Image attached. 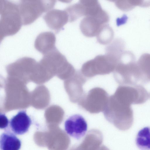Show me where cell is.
I'll return each instance as SVG.
<instances>
[{
  "label": "cell",
  "mask_w": 150,
  "mask_h": 150,
  "mask_svg": "<svg viewBox=\"0 0 150 150\" xmlns=\"http://www.w3.org/2000/svg\"><path fill=\"white\" fill-rule=\"evenodd\" d=\"M86 81V77L81 71H76L68 82V92L70 101L78 103L85 94L83 86Z\"/></svg>",
  "instance_id": "9"
},
{
  "label": "cell",
  "mask_w": 150,
  "mask_h": 150,
  "mask_svg": "<svg viewBox=\"0 0 150 150\" xmlns=\"http://www.w3.org/2000/svg\"><path fill=\"white\" fill-rule=\"evenodd\" d=\"M98 150H110L108 147L104 145L101 146Z\"/></svg>",
  "instance_id": "21"
},
{
  "label": "cell",
  "mask_w": 150,
  "mask_h": 150,
  "mask_svg": "<svg viewBox=\"0 0 150 150\" xmlns=\"http://www.w3.org/2000/svg\"><path fill=\"white\" fill-rule=\"evenodd\" d=\"M65 10L68 15L69 21L71 22L84 16V7L81 0L77 3L69 6Z\"/></svg>",
  "instance_id": "18"
},
{
  "label": "cell",
  "mask_w": 150,
  "mask_h": 150,
  "mask_svg": "<svg viewBox=\"0 0 150 150\" xmlns=\"http://www.w3.org/2000/svg\"><path fill=\"white\" fill-rule=\"evenodd\" d=\"M87 127L86 120L79 114L70 117L64 123V128L67 133L77 140L80 139L85 135Z\"/></svg>",
  "instance_id": "8"
},
{
  "label": "cell",
  "mask_w": 150,
  "mask_h": 150,
  "mask_svg": "<svg viewBox=\"0 0 150 150\" xmlns=\"http://www.w3.org/2000/svg\"><path fill=\"white\" fill-rule=\"evenodd\" d=\"M0 41L13 35L20 29L22 25L18 5L11 2L0 0Z\"/></svg>",
  "instance_id": "3"
},
{
  "label": "cell",
  "mask_w": 150,
  "mask_h": 150,
  "mask_svg": "<svg viewBox=\"0 0 150 150\" xmlns=\"http://www.w3.org/2000/svg\"><path fill=\"white\" fill-rule=\"evenodd\" d=\"M119 58L108 53L98 55L84 63L81 71L86 77L88 78L98 75L109 74L114 71Z\"/></svg>",
  "instance_id": "4"
},
{
  "label": "cell",
  "mask_w": 150,
  "mask_h": 150,
  "mask_svg": "<svg viewBox=\"0 0 150 150\" xmlns=\"http://www.w3.org/2000/svg\"><path fill=\"white\" fill-rule=\"evenodd\" d=\"M109 19L108 14L104 10L96 15L85 16L80 23V30L86 37L96 36L103 26L109 21Z\"/></svg>",
  "instance_id": "7"
},
{
  "label": "cell",
  "mask_w": 150,
  "mask_h": 150,
  "mask_svg": "<svg viewBox=\"0 0 150 150\" xmlns=\"http://www.w3.org/2000/svg\"><path fill=\"white\" fill-rule=\"evenodd\" d=\"M109 97L104 89L95 87L85 94L78 104L81 108L90 113H98L104 111Z\"/></svg>",
  "instance_id": "6"
},
{
  "label": "cell",
  "mask_w": 150,
  "mask_h": 150,
  "mask_svg": "<svg viewBox=\"0 0 150 150\" xmlns=\"http://www.w3.org/2000/svg\"><path fill=\"white\" fill-rule=\"evenodd\" d=\"M55 1L21 0L18 6L22 25L33 23L43 13L50 11L54 6Z\"/></svg>",
  "instance_id": "5"
},
{
  "label": "cell",
  "mask_w": 150,
  "mask_h": 150,
  "mask_svg": "<svg viewBox=\"0 0 150 150\" xmlns=\"http://www.w3.org/2000/svg\"><path fill=\"white\" fill-rule=\"evenodd\" d=\"M137 146L142 150H150V127H146L138 132L136 139Z\"/></svg>",
  "instance_id": "16"
},
{
  "label": "cell",
  "mask_w": 150,
  "mask_h": 150,
  "mask_svg": "<svg viewBox=\"0 0 150 150\" xmlns=\"http://www.w3.org/2000/svg\"><path fill=\"white\" fill-rule=\"evenodd\" d=\"M0 145L1 150H19L21 142L15 134L6 132L1 136Z\"/></svg>",
  "instance_id": "14"
},
{
  "label": "cell",
  "mask_w": 150,
  "mask_h": 150,
  "mask_svg": "<svg viewBox=\"0 0 150 150\" xmlns=\"http://www.w3.org/2000/svg\"><path fill=\"white\" fill-rule=\"evenodd\" d=\"M137 63L145 83L150 81V54H142Z\"/></svg>",
  "instance_id": "15"
},
{
  "label": "cell",
  "mask_w": 150,
  "mask_h": 150,
  "mask_svg": "<svg viewBox=\"0 0 150 150\" xmlns=\"http://www.w3.org/2000/svg\"><path fill=\"white\" fill-rule=\"evenodd\" d=\"M47 26L58 33L69 21V16L65 10L53 9L48 11L43 17Z\"/></svg>",
  "instance_id": "10"
},
{
  "label": "cell",
  "mask_w": 150,
  "mask_h": 150,
  "mask_svg": "<svg viewBox=\"0 0 150 150\" xmlns=\"http://www.w3.org/2000/svg\"><path fill=\"white\" fill-rule=\"evenodd\" d=\"M113 72L115 80L120 85L144 84L134 56L131 52L123 53Z\"/></svg>",
  "instance_id": "2"
},
{
  "label": "cell",
  "mask_w": 150,
  "mask_h": 150,
  "mask_svg": "<svg viewBox=\"0 0 150 150\" xmlns=\"http://www.w3.org/2000/svg\"><path fill=\"white\" fill-rule=\"evenodd\" d=\"M56 38L54 34L51 32H46L40 34L37 37L34 43L35 49L43 55L56 48Z\"/></svg>",
  "instance_id": "13"
},
{
  "label": "cell",
  "mask_w": 150,
  "mask_h": 150,
  "mask_svg": "<svg viewBox=\"0 0 150 150\" xmlns=\"http://www.w3.org/2000/svg\"><path fill=\"white\" fill-rule=\"evenodd\" d=\"M115 4L118 8L125 11L130 10L135 6L148 7L150 6V1L117 0Z\"/></svg>",
  "instance_id": "17"
},
{
  "label": "cell",
  "mask_w": 150,
  "mask_h": 150,
  "mask_svg": "<svg viewBox=\"0 0 150 150\" xmlns=\"http://www.w3.org/2000/svg\"><path fill=\"white\" fill-rule=\"evenodd\" d=\"M9 121L4 113L0 115V128L1 129L6 128L8 125Z\"/></svg>",
  "instance_id": "20"
},
{
  "label": "cell",
  "mask_w": 150,
  "mask_h": 150,
  "mask_svg": "<svg viewBox=\"0 0 150 150\" xmlns=\"http://www.w3.org/2000/svg\"><path fill=\"white\" fill-rule=\"evenodd\" d=\"M98 42L103 45L110 43L114 37V32L112 28L108 25H103L96 36Z\"/></svg>",
  "instance_id": "19"
},
{
  "label": "cell",
  "mask_w": 150,
  "mask_h": 150,
  "mask_svg": "<svg viewBox=\"0 0 150 150\" xmlns=\"http://www.w3.org/2000/svg\"><path fill=\"white\" fill-rule=\"evenodd\" d=\"M103 136L97 129H92L87 133L82 142L70 150H98L101 146Z\"/></svg>",
  "instance_id": "11"
},
{
  "label": "cell",
  "mask_w": 150,
  "mask_h": 150,
  "mask_svg": "<svg viewBox=\"0 0 150 150\" xmlns=\"http://www.w3.org/2000/svg\"><path fill=\"white\" fill-rule=\"evenodd\" d=\"M106 119L118 129H129L133 122V112L131 105L117 92L109 97L103 112Z\"/></svg>",
  "instance_id": "1"
},
{
  "label": "cell",
  "mask_w": 150,
  "mask_h": 150,
  "mask_svg": "<svg viewBox=\"0 0 150 150\" xmlns=\"http://www.w3.org/2000/svg\"><path fill=\"white\" fill-rule=\"evenodd\" d=\"M31 123V119L26 111L22 110L12 117L9 121V125L14 133L21 135L28 131Z\"/></svg>",
  "instance_id": "12"
}]
</instances>
